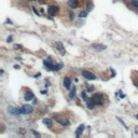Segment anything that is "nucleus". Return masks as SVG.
Here are the masks:
<instances>
[{
    "label": "nucleus",
    "instance_id": "f257e3e1",
    "mask_svg": "<svg viewBox=\"0 0 138 138\" xmlns=\"http://www.w3.org/2000/svg\"><path fill=\"white\" fill-rule=\"evenodd\" d=\"M93 98H94V100H95L96 105H99V106L105 105V97L101 93H96L95 95L93 96Z\"/></svg>",
    "mask_w": 138,
    "mask_h": 138
},
{
    "label": "nucleus",
    "instance_id": "f03ea898",
    "mask_svg": "<svg viewBox=\"0 0 138 138\" xmlns=\"http://www.w3.org/2000/svg\"><path fill=\"white\" fill-rule=\"evenodd\" d=\"M43 65H44V67L47 68L48 71L53 70L54 64H53V61H52V58H51V57H48L47 59H44V61H43Z\"/></svg>",
    "mask_w": 138,
    "mask_h": 138
},
{
    "label": "nucleus",
    "instance_id": "7ed1b4c3",
    "mask_svg": "<svg viewBox=\"0 0 138 138\" xmlns=\"http://www.w3.org/2000/svg\"><path fill=\"white\" fill-rule=\"evenodd\" d=\"M82 75L85 78L86 80H96V75L93 74V72L88 71V70H83L82 71Z\"/></svg>",
    "mask_w": 138,
    "mask_h": 138
},
{
    "label": "nucleus",
    "instance_id": "20e7f679",
    "mask_svg": "<svg viewBox=\"0 0 138 138\" xmlns=\"http://www.w3.org/2000/svg\"><path fill=\"white\" fill-rule=\"evenodd\" d=\"M58 11H59V8L57 5H50L48 9V14L50 16H54V15L57 14Z\"/></svg>",
    "mask_w": 138,
    "mask_h": 138
},
{
    "label": "nucleus",
    "instance_id": "39448f33",
    "mask_svg": "<svg viewBox=\"0 0 138 138\" xmlns=\"http://www.w3.org/2000/svg\"><path fill=\"white\" fill-rule=\"evenodd\" d=\"M32 110H34L32 106H30V105H28V104H25L23 107L21 108V111H22L23 114H29V113L32 112Z\"/></svg>",
    "mask_w": 138,
    "mask_h": 138
},
{
    "label": "nucleus",
    "instance_id": "423d86ee",
    "mask_svg": "<svg viewBox=\"0 0 138 138\" xmlns=\"http://www.w3.org/2000/svg\"><path fill=\"white\" fill-rule=\"evenodd\" d=\"M8 111H9L11 114L15 115V117H17V115H20L21 113H22L21 109H17V108H14V107H12V106H9V107H8Z\"/></svg>",
    "mask_w": 138,
    "mask_h": 138
},
{
    "label": "nucleus",
    "instance_id": "0eeeda50",
    "mask_svg": "<svg viewBox=\"0 0 138 138\" xmlns=\"http://www.w3.org/2000/svg\"><path fill=\"white\" fill-rule=\"evenodd\" d=\"M85 104H86V107L88 108V109L90 110H93L94 108H95V100H94V98L93 97H92V98H88L85 100Z\"/></svg>",
    "mask_w": 138,
    "mask_h": 138
},
{
    "label": "nucleus",
    "instance_id": "6e6552de",
    "mask_svg": "<svg viewBox=\"0 0 138 138\" xmlns=\"http://www.w3.org/2000/svg\"><path fill=\"white\" fill-rule=\"evenodd\" d=\"M68 7L71 10H75L79 7V0H68Z\"/></svg>",
    "mask_w": 138,
    "mask_h": 138
},
{
    "label": "nucleus",
    "instance_id": "1a4fd4ad",
    "mask_svg": "<svg viewBox=\"0 0 138 138\" xmlns=\"http://www.w3.org/2000/svg\"><path fill=\"white\" fill-rule=\"evenodd\" d=\"M64 86L66 90H70V88H72L71 85V80H70L69 77H65L64 78Z\"/></svg>",
    "mask_w": 138,
    "mask_h": 138
},
{
    "label": "nucleus",
    "instance_id": "9d476101",
    "mask_svg": "<svg viewBox=\"0 0 138 138\" xmlns=\"http://www.w3.org/2000/svg\"><path fill=\"white\" fill-rule=\"evenodd\" d=\"M24 98H25L26 101L32 100V99L35 98V95H34V93H32L31 91H27L26 93H25V95H24Z\"/></svg>",
    "mask_w": 138,
    "mask_h": 138
},
{
    "label": "nucleus",
    "instance_id": "9b49d317",
    "mask_svg": "<svg viewBox=\"0 0 138 138\" xmlns=\"http://www.w3.org/2000/svg\"><path fill=\"white\" fill-rule=\"evenodd\" d=\"M56 48H57V50L59 51V53L62 54V55H65V48H64V45H63V43L62 42H56Z\"/></svg>",
    "mask_w": 138,
    "mask_h": 138
},
{
    "label": "nucleus",
    "instance_id": "f8f14e48",
    "mask_svg": "<svg viewBox=\"0 0 138 138\" xmlns=\"http://www.w3.org/2000/svg\"><path fill=\"white\" fill-rule=\"evenodd\" d=\"M55 119H57L56 117H54ZM57 122L59 124H62V125H64V126H69L70 125V122H69V120H66V119H57Z\"/></svg>",
    "mask_w": 138,
    "mask_h": 138
},
{
    "label": "nucleus",
    "instance_id": "ddd939ff",
    "mask_svg": "<svg viewBox=\"0 0 138 138\" xmlns=\"http://www.w3.org/2000/svg\"><path fill=\"white\" fill-rule=\"evenodd\" d=\"M84 128H85V126L83 125V124H81V125L79 126V127L77 128V131H75V136H77V137L81 136V134L83 133V131H84Z\"/></svg>",
    "mask_w": 138,
    "mask_h": 138
},
{
    "label": "nucleus",
    "instance_id": "4468645a",
    "mask_svg": "<svg viewBox=\"0 0 138 138\" xmlns=\"http://www.w3.org/2000/svg\"><path fill=\"white\" fill-rule=\"evenodd\" d=\"M43 124H45V125L48 126L49 128H51L53 126V121L51 120V119H48V118H45V119H43Z\"/></svg>",
    "mask_w": 138,
    "mask_h": 138
},
{
    "label": "nucleus",
    "instance_id": "2eb2a0df",
    "mask_svg": "<svg viewBox=\"0 0 138 138\" xmlns=\"http://www.w3.org/2000/svg\"><path fill=\"white\" fill-rule=\"evenodd\" d=\"M93 48L95 49L96 51H98V52H100V51H102V50H105L106 49V45H101V44H93Z\"/></svg>",
    "mask_w": 138,
    "mask_h": 138
},
{
    "label": "nucleus",
    "instance_id": "dca6fc26",
    "mask_svg": "<svg viewBox=\"0 0 138 138\" xmlns=\"http://www.w3.org/2000/svg\"><path fill=\"white\" fill-rule=\"evenodd\" d=\"M75 86H72L70 88V92H69V98L70 99H75Z\"/></svg>",
    "mask_w": 138,
    "mask_h": 138
},
{
    "label": "nucleus",
    "instance_id": "f3484780",
    "mask_svg": "<svg viewBox=\"0 0 138 138\" xmlns=\"http://www.w3.org/2000/svg\"><path fill=\"white\" fill-rule=\"evenodd\" d=\"M63 63H59V64H56V65H54V67H53V71H58L59 69H62L63 68Z\"/></svg>",
    "mask_w": 138,
    "mask_h": 138
},
{
    "label": "nucleus",
    "instance_id": "a211bd4d",
    "mask_svg": "<svg viewBox=\"0 0 138 138\" xmlns=\"http://www.w3.org/2000/svg\"><path fill=\"white\" fill-rule=\"evenodd\" d=\"M86 93H88V91H82V93H81V98H82L84 101L88 99V95H86Z\"/></svg>",
    "mask_w": 138,
    "mask_h": 138
},
{
    "label": "nucleus",
    "instance_id": "6ab92c4d",
    "mask_svg": "<svg viewBox=\"0 0 138 138\" xmlns=\"http://www.w3.org/2000/svg\"><path fill=\"white\" fill-rule=\"evenodd\" d=\"M95 90V88H94L93 85H86V91L88 92V93H91V92H94Z\"/></svg>",
    "mask_w": 138,
    "mask_h": 138
},
{
    "label": "nucleus",
    "instance_id": "aec40b11",
    "mask_svg": "<svg viewBox=\"0 0 138 138\" xmlns=\"http://www.w3.org/2000/svg\"><path fill=\"white\" fill-rule=\"evenodd\" d=\"M86 16H88V13L84 12V11H83V12H81L79 14V17H81V18H85Z\"/></svg>",
    "mask_w": 138,
    "mask_h": 138
},
{
    "label": "nucleus",
    "instance_id": "412c9836",
    "mask_svg": "<svg viewBox=\"0 0 138 138\" xmlns=\"http://www.w3.org/2000/svg\"><path fill=\"white\" fill-rule=\"evenodd\" d=\"M132 4H133L135 8H137L138 9V0H132Z\"/></svg>",
    "mask_w": 138,
    "mask_h": 138
},
{
    "label": "nucleus",
    "instance_id": "4be33fe9",
    "mask_svg": "<svg viewBox=\"0 0 138 138\" xmlns=\"http://www.w3.org/2000/svg\"><path fill=\"white\" fill-rule=\"evenodd\" d=\"M69 16H70V21H74L75 20V14H74V12H72V11H70V12H69Z\"/></svg>",
    "mask_w": 138,
    "mask_h": 138
},
{
    "label": "nucleus",
    "instance_id": "5701e85b",
    "mask_svg": "<svg viewBox=\"0 0 138 138\" xmlns=\"http://www.w3.org/2000/svg\"><path fill=\"white\" fill-rule=\"evenodd\" d=\"M31 9H32V11H34V12H35V13H36V14H37V15H40V13H39V12H38V11H37V9H36V8H35V7H32V8H31Z\"/></svg>",
    "mask_w": 138,
    "mask_h": 138
},
{
    "label": "nucleus",
    "instance_id": "b1692460",
    "mask_svg": "<svg viewBox=\"0 0 138 138\" xmlns=\"http://www.w3.org/2000/svg\"><path fill=\"white\" fill-rule=\"evenodd\" d=\"M92 9H93V4H92V3H88V11H91Z\"/></svg>",
    "mask_w": 138,
    "mask_h": 138
},
{
    "label": "nucleus",
    "instance_id": "393cba45",
    "mask_svg": "<svg viewBox=\"0 0 138 138\" xmlns=\"http://www.w3.org/2000/svg\"><path fill=\"white\" fill-rule=\"evenodd\" d=\"M119 96H120L121 98H124V97H125V95H124V94H123V93H122V92H121V91L119 92Z\"/></svg>",
    "mask_w": 138,
    "mask_h": 138
},
{
    "label": "nucleus",
    "instance_id": "a878e982",
    "mask_svg": "<svg viewBox=\"0 0 138 138\" xmlns=\"http://www.w3.org/2000/svg\"><path fill=\"white\" fill-rule=\"evenodd\" d=\"M14 49H22V45H20V44H14Z\"/></svg>",
    "mask_w": 138,
    "mask_h": 138
},
{
    "label": "nucleus",
    "instance_id": "bb28decb",
    "mask_svg": "<svg viewBox=\"0 0 138 138\" xmlns=\"http://www.w3.org/2000/svg\"><path fill=\"white\" fill-rule=\"evenodd\" d=\"M32 104H34V105H37V99H36V98L32 99Z\"/></svg>",
    "mask_w": 138,
    "mask_h": 138
},
{
    "label": "nucleus",
    "instance_id": "cd10ccee",
    "mask_svg": "<svg viewBox=\"0 0 138 138\" xmlns=\"http://www.w3.org/2000/svg\"><path fill=\"white\" fill-rule=\"evenodd\" d=\"M44 2H45V0H39V3H40V4H43Z\"/></svg>",
    "mask_w": 138,
    "mask_h": 138
},
{
    "label": "nucleus",
    "instance_id": "c85d7f7f",
    "mask_svg": "<svg viewBox=\"0 0 138 138\" xmlns=\"http://www.w3.org/2000/svg\"><path fill=\"white\" fill-rule=\"evenodd\" d=\"M12 39H13L12 37H9V38H8V42H11V41H12Z\"/></svg>",
    "mask_w": 138,
    "mask_h": 138
},
{
    "label": "nucleus",
    "instance_id": "c756f323",
    "mask_svg": "<svg viewBox=\"0 0 138 138\" xmlns=\"http://www.w3.org/2000/svg\"><path fill=\"white\" fill-rule=\"evenodd\" d=\"M7 23H8V24H12V22H11L9 18H8V20H7Z\"/></svg>",
    "mask_w": 138,
    "mask_h": 138
},
{
    "label": "nucleus",
    "instance_id": "7c9ffc66",
    "mask_svg": "<svg viewBox=\"0 0 138 138\" xmlns=\"http://www.w3.org/2000/svg\"><path fill=\"white\" fill-rule=\"evenodd\" d=\"M30 1H35V0H30Z\"/></svg>",
    "mask_w": 138,
    "mask_h": 138
},
{
    "label": "nucleus",
    "instance_id": "2f4dec72",
    "mask_svg": "<svg viewBox=\"0 0 138 138\" xmlns=\"http://www.w3.org/2000/svg\"><path fill=\"white\" fill-rule=\"evenodd\" d=\"M137 119H138V114H137Z\"/></svg>",
    "mask_w": 138,
    "mask_h": 138
}]
</instances>
